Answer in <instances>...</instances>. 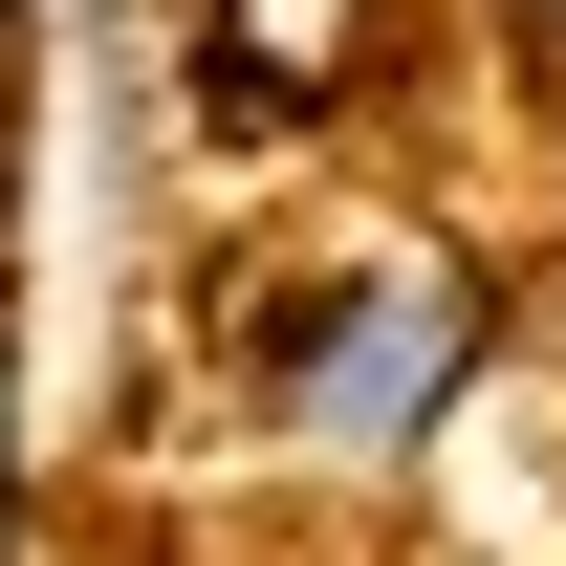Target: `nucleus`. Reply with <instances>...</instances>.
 I'll return each instance as SVG.
<instances>
[{
	"label": "nucleus",
	"mask_w": 566,
	"mask_h": 566,
	"mask_svg": "<svg viewBox=\"0 0 566 566\" xmlns=\"http://www.w3.org/2000/svg\"><path fill=\"white\" fill-rule=\"evenodd\" d=\"M523 349L480 240H415V218H327V240H262L218 283V370H240V436L283 480H436L458 392Z\"/></svg>",
	"instance_id": "1"
},
{
	"label": "nucleus",
	"mask_w": 566,
	"mask_h": 566,
	"mask_svg": "<svg viewBox=\"0 0 566 566\" xmlns=\"http://www.w3.org/2000/svg\"><path fill=\"white\" fill-rule=\"evenodd\" d=\"M44 22H66V0H0V132H22V87H44Z\"/></svg>",
	"instance_id": "2"
},
{
	"label": "nucleus",
	"mask_w": 566,
	"mask_h": 566,
	"mask_svg": "<svg viewBox=\"0 0 566 566\" xmlns=\"http://www.w3.org/2000/svg\"><path fill=\"white\" fill-rule=\"evenodd\" d=\"M0 545H22V327H0Z\"/></svg>",
	"instance_id": "3"
},
{
	"label": "nucleus",
	"mask_w": 566,
	"mask_h": 566,
	"mask_svg": "<svg viewBox=\"0 0 566 566\" xmlns=\"http://www.w3.org/2000/svg\"><path fill=\"white\" fill-rule=\"evenodd\" d=\"M66 22H175V0H66Z\"/></svg>",
	"instance_id": "4"
},
{
	"label": "nucleus",
	"mask_w": 566,
	"mask_h": 566,
	"mask_svg": "<svg viewBox=\"0 0 566 566\" xmlns=\"http://www.w3.org/2000/svg\"><path fill=\"white\" fill-rule=\"evenodd\" d=\"M501 22H523V44H566V0H501Z\"/></svg>",
	"instance_id": "5"
}]
</instances>
